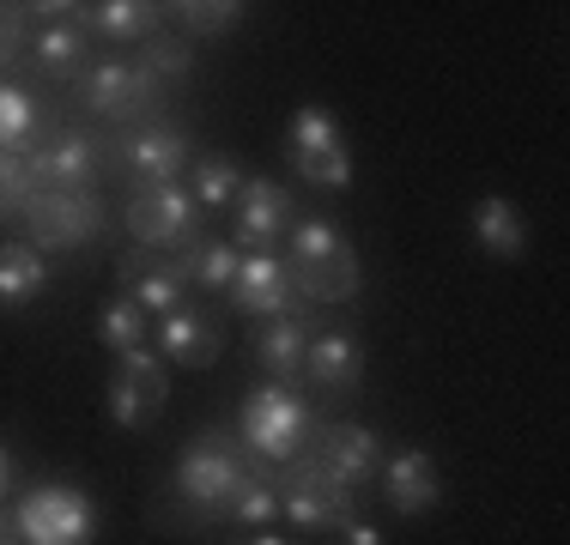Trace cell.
<instances>
[{"mask_svg": "<svg viewBox=\"0 0 570 545\" xmlns=\"http://www.w3.org/2000/svg\"><path fill=\"white\" fill-rule=\"evenodd\" d=\"M56 128L61 121L49 116L31 91L0 79V158H31L37 146H43V133H56Z\"/></svg>", "mask_w": 570, "mask_h": 545, "instance_id": "603a6c76", "label": "cell"}, {"mask_svg": "<svg viewBox=\"0 0 570 545\" xmlns=\"http://www.w3.org/2000/svg\"><path fill=\"white\" fill-rule=\"evenodd\" d=\"M249 479L255 473H249V448H243V436L230 425H207L200 436H188L183 455H176L170 497L213 534L219 522L237 515V497L249 490Z\"/></svg>", "mask_w": 570, "mask_h": 545, "instance_id": "6da1fadb", "label": "cell"}, {"mask_svg": "<svg viewBox=\"0 0 570 545\" xmlns=\"http://www.w3.org/2000/svg\"><path fill=\"white\" fill-rule=\"evenodd\" d=\"M73 98H79L86 116L116 121V128H134V121H146V116H165L170 91L158 86L134 54H91V67L79 73V86H73Z\"/></svg>", "mask_w": 570, "mask_h": 545, "instance_id": "8992f818", "label": "cell"}, {"mask_svg": "<svg viewBox=\"0 0 570 545\" xmlns=\"http://www.w3.org/2000/svg\"><path fill=\"white\" fill-rule=\"evenodd\" d=\"M12 522H19L24 545H86L91 534H98V509H91V497L79 485H67V479L31 485L19 497V509H12Z\"/></svg>", "mask_w": 570, "mask_h": 545, "instance_id": "30bf717a", "label": "cell"}, {"mask_svg": "<svg viewBox=\"0 0 570 545\" xmlns=\"http://www.w3.org/2000/svg\"><path fill=\"white\" fill-rule=\"evenodd\" d=\"M165 400H170V376L158 364V351H121L110 382H104V413H110L116 430H153L165 418Z\"/></svg>", "mask_w": 570, "mask_h": 545, "instance_id": "8fae6325", "label": "cell"}, {"mask_svg": "<svg viewBox=\"0 0 570 545\" xmlns=\"http://www.w3.org/2000/svg\"><path fill=\"white\" fill-rule=\"evenodd\" d=\"M230 545H297V539H279V534H255V539H230Z\"/></svg>", "mask_w": 570, "mask_h": 545, "instance_id": "836d02e7", "label": "cell"}, {"mask_svg": "<svg viewBox=\"0 0 570 545\" xmlns=\"http://www.w3.org/2000/svg\"><path fill=\"white\" fill-rule=\"evenodd\" d=\"M188 164H195V140H188V128L170 116H146V121H134V128H121L104 140V170L128 176L134 188L183 182Z\"/></svg>", "mask_w": 570, "mask_h": 545, "instance_id": "5b68a950", "label": "cell"}, {"mask_svg": "<svg viewBox=\"0 0 570 545\" xmlns=\"http://www.w3.org/2000/svg\"><path fill=\"white\" fill-rule=\"evenodd\" d=\"M37 195V176H31V158H0V225H12V218H24Z\"/></svg>", "mask_w": 570, "mask_h": 545, "instance_id": "4dcf8cb0", "label": "cell"}, {"mask_svg": "<svg viewBox=\"0 0 570 545\" xmlns=\"http://www.w3.org/2000/svg\"><path fill=\"white\" fill-rule=\"evenodd\" d=\"M176 261H183L188 285H200V291H230L243 255H237V242H230V237H200L195 249H183Z\"/></svg>", "mask_w": 570, "mask_h": 545, "instance_id": "83f0119b", "label": "cell"}, {"mask_svg": "<svg viewBox=\"0 0 570 545\" xmlns=\"http://www.w3.org/2000/svg\"><path fill=\"white\" fill-rule=\"evenodd\" d=\"M468 230H473V249L492 255V261H522V249H528V218L515 212V200H504V195L473 200Z\"/></svg>", "mask_w": 570, "mask_h": 545, "instance_id": "7402d4cb", "label": "cell"}, {"mask_svg": "<svg viewBox=\"0 0 570 545\" xmlns=\"http://www.w3.org/2000/svg\"><path fill=\"white\" fill-rule=\"evenodd\" d=\"M98 346L121 358V351H146L153 346V334H146V309L128 304V297H110V304L98 309Z\"/></svg>", "mask_w": 570, "mask_h": 545, "instance_id": "f1b7e54d", "label": "cell"}, {"mask_svg": "<svg viewBox=\"0 0 570 545\" xmlns=\"http://www.w3.org/2000/svg\"><path fill=\"white\" fill-rule=\"evenodd\" d=\"M7 545H12V539H7Z\"/></svg>", "mask_w": 570, "mask_h": 545, "instance_id": "8d00e7d4", "label": "cell"}, {"mask_svg": "<svg viewBox=\"0 0 570 545\" xmlns=\"http://www.w3.org/2000/svg\"><path fill=\"white\" fill-rule=\"evenodd\" d=\"M316 425H322V413L304 388H285V382H255V388H243L237 436L255 460H267V467H292L297 455H309Z\"/></svg>", "mask_w": 570, "mask_h": 545, "instance_id": "3957f363", "label": "cell"}, {"mask_svg": "<svg viewBox=\"0 0 570 545\" xmlns=\"http://www.w3.org/2000/svg\"><path fill=\"white\" fill-rule=\"evenodd\" d=\"M285 272H292V291L297 304L309 309H352L364 291V267H358V249H352V237L341 225H328V218H297L292 237H285Z\"/></svg>", "mask_w": 570, "mask_h": 545, "instance_id": "7a4b0ae2", "label": "cell"}, {"mask_svg": "<svg viewBox=\"0 0 570 545\" xmlns=\"http://www.w3.org/2000/svg\"><path fill=\"white\" fill-rule=\"evenodd\" d=\"M304 388L328 394V400H358L364 388V346L358 334H346V327H322L316 339H309L304 351Z\"/></svg>", "mask_w": 570, "mask_h": 545, "instance_id": "ac0fdd59", "label": "cell"}, {"mask_svg": "<svg viewBox=\"0 0 570 545\" xmlns=\"http://www.w3.org/2000/svg\"><path fill=\"white\" fill-rule=\"evenodd\" d=\"M249 473L279 490V515L297 527V534L334 539L346 522H358V515H364V497H358V490L334 485L309 455H297L292 467H267V460H255V455H249Z\"/></svg>", "mask_w": 570, "mask_h": 545, "instance_id": "277c9868", "label": "cell"}, {"mask_svg": "<svg viewBox=\"0 0 570 545\" xmlns=\"http://www.w3.org/2000/svg\"><path fill=\"white\" fill-rule=\"evenodd\" d=\"M73 24L79 31H98L110 43H146V37L165 31V7L153 0H91V7H73Z\"/></svg>", "mask_w": 570, "mask_h": 545, "instance_id": "44dd1931", "label": "cell"}, {"mask_svg": "<svg viewBox=\"0 0 570 545\" xmlns=\"http://www.w3.org/2000/svg\"><path fill=\"white\" fill-rule=\"evenodd\" d=\"M230 309L249 321H274V316H292L297 309V291H292V272H285L279 255H243L237 261V279H230Z\"/></svg>", "mask_w": 570, "mask_h": 545, "instance_id": "ffe728a7", "label": "cell"}, {"mask_svg": "<svg viewBox=\"0 0 570 545\" xmlns=\"http://www.w3.org/2000/svg\"><path fill=\"white\" fill-rule=\"evenodd\" d=\"M49 285V261L31 242H0V316H24Z\"/></svg>", "mask_w": 570, "mask_h": 545, "instance_id": "d4e9b609", "label": "cell"}, {"mask_svg": "<svg viewBox=\"0 0 570 545\" xmlns=\"http://www.w3.org/2000/svg\"><path fill=\"white\" fill-rule=\"evenodd\" d=\"M334 539H341V545H389V539H383V527H376L371 515H358V522H346Z\"/></svg>", "mask_w": 570, "mask_h": 545, "instance_id": "d6a6232c", "label": "cell"}, {"mask_svg": "<svg viewBox=\"0 0 570 545\" xmlns=\"http://www.w3.org/2000/svg\"><path fill=\"white\" fill-rule=\"evenodd\" d=\"M12 534H19V522H12V509H0V545H7Z\"/></svg>", "mask_w": 570, "mask_h": 545, "instance_id": "e575fe53", "label": "cell"}, {"mask_svg": "<svg viewBox=\"0 0 570 545\" xmlns=\"http://www.w3.org/2000/svg\"><path fill=\"white\" fill-rule=\"evenodd\" d=\"M37 188H98L104 176V140L79 121H61L56 133H43V146L31 152Z\"/></svg>", "mask_w": 570, "mask_h": 545, "instance_id": "5bb4252c", "label": "cell"}, {"mask_svg": "<svg viewBox=\"0 0 570 545\" xmlns=\"http://www.w3.org/2000/svg\"><path fill=\"white\" fill-rule=\"evenodd\" d=\"M134 61L146 67V73L158 79V86H183V79H195V67H200V54H195V43H188V37H146L140 43V54H134Z\"/></svg>", "mask_w": 570, "mask_h": 545, "instance_id": "f546056e", "label": "cell"}, {"mask_svg": "<svg viewBox=\"0 0 570 545\" xmlns=\"http://www.w3.org/2000/svg\"><path fill=\"white\" fill-rule=\"evenodd\" d=\"M165 19H176L188 43H200V37H230L249 19V7L243 0H176V7H165Z\"/></svg>", "mask_w": 570, "mask_h": 545, "instance_id": "4316f807", "label": "cell"}, {"mask_svg": "<svg viewBox=\"0 0 570 545\" xmlns=\"http://www.w3.org/2000/svg\"><path fill=\"white\" fill-rule=\"evenodd\" d=\"M383 455H389V443H383L371 425H358V418H322V425H316V443H309V460H316V467L328 473L334 485L358 490V497L376 485Z\"/></svg>", "mask_w": 570, "mask_h": 545, "instance_id": "4fadbf2b", "label": "cell"}, {"mask_svg": "<svg viewBox=\"0 0 570 545\" xmlns=\"http://www.w3.org/2000/svg\"><path fill=\"white\" fill-rule=\"evenodd\" d=\"M7 485H12V460H7V448H0V497H7Z\"/></svg>", "mask_w": 570, "mask_h": 545, "instance_id": "d590c367", "label": "cell"}, {"mask_svg": "<svg viewBox=\"0 0 570 545\" xmlns=\"http://www.w3.org/2000/svg\"><path fill=\"white\" fill-rule=\"evenodd\" d=\"M376 490H383V503L395 515H406V522L443 509V473H438V460H431L425 448H395V455H383Z\"/></svg>", "mask_w": 570, "mask_h": 545, "instance_id": "d6986e66", "label": "cell"}, {"mask_svg": "<svg viewBox=\"0 0 570 545\" xmlns=\"http://www.w3.org/2000/svg\"><path fill=\"white\" fill-rule=\"evenodd\" d=\"M292 225H297L292 188L274 182V176H243L237 207H230V242H237V255H279Z\"/></svg>", "mask_w": 570, "mask_h": 545, "instance_id": "7c38bea8", "label": "cell"}, {"mask_svg": "<svg viewBox=\"0 0 570 545\" xmlns=\"http://www.w3.org/2000/svg\"><path fill=\"white\" fill-rule=\"evenodd\" d=\"M285 158H292V170L309 188H328V195L352 188V146L341 133V121L328 116V103H304L285 121Z\"/></svg>", "mask_w": 570, "mask_h": 545, "instance_id": "9c48e42d", "label": "cell"}, {"mask_svg": "<svg viewBox=\"0 0 570 545\" xmlns=\"http://www.w3.org/2000/svg\"><path fill=\"white\" fill-rule=\"evenodd\" d=\"M24 43H31V12H24V7H0V67L19 61Z\"/></svg>", "mask_w": 570, "mask_h": 545, "instance_id": "1f68e13d", "label": "cell"}, {"mask_svg": "<svg viewBox=\"0 0 570 545\" xmlns=\"http://www.w3.org/2000/svg\"><path fill=\"white\" fill-rule=\"evenodd\" d=\"M153 351H165L176 370H213L225 351V316L207 304H183L170 316H158Z\"/></svg>", "mask_w": 570, "mask_h": 545, "instance_id": "9a60e30c", "label": "cell"}, {"mask_svg": "<svg viewBox=\"0 0 570 545\" xmlns=\"http://www.w3.org/2000/svg\"><path fill=\"white\" fill-rule=\"evenodd\" d=\"M121 225H128L134 249L146 255H183L207 237V218H200L188 182H158V188H134L128 207H121Z\"/></svg>", "mask_w": 570, "mask_h": 545, "instance_id": "52a82bcc", "label": "cell"}, {"mask_svg": "<svg viewBox=\"0 0 570 545\" xmlns=\"http://www.w3.org/2000/svg\"><path fill=\"white\" fill-rule=\"evenodd\" d=\"M188 195H195V207H200V218H219V212H230L237 207V188H243V170L230 164L225 152H200L195 164H188Z\"/></svg>", "mask_w": 570, "mask_h": 545, "instance_id": "484cf974", "label": "cell"}, {"mask_svg": "<svg viewBox=\"0 0 570 545\" xmlns=\"http://www.w3.org/2000/svg\"><path fill=\"white\" fill-rule=\"evenodd\" d=\"M322 321H328L322 309L297 304L292 316H274V321L255 327V364H262V376L285 382V388H304V351L322 334Z\"/></svg>", "mask_w": 570, "mask_h": 545, "instance_id": "e0dca14e", "label": "cell"}, {"mask_svg": "<svg viewBox=\"0 0 570 545\" xmlns=\"http://www.w3.org/2000/svg\"><path fill=\"white\" fill-rule=\"evenodd\" d=\"M31 67L56 86H79V73L91 67V37L79 31L73 19H56L31 37Z\"/></svg>", "mask_w": 570, "mask_h": 545, "instance_id": "cb8c5ba5", "label": "cell"}, {"mask_svg": "<svg viewBox=\"0 0 570 545\" xmlns=\"http://www.w3.org/2000/svg\"><path fill=\"white\" fill-rule=\"evenodd\" d=\"M116 297L140 304L146 316H170V309L188 304V272H183L176 255L128 249V255H116Z\"/></svg>", "mask_w": 570, "mask_h": 545, "instance_id": "2e32d148", "label": "cell"}, {"mask_svg": "<svg viewBox=\"0 0 570 545\" xmlns=\"http://www.w3.org/2000/svg\"><path fill=\"white\" fill-rule=\"evenodd\" d=\"M24 242L37 255H67V249H91V242L110 230V212H104L98 188H37L31 207H24Z\"/></svg>", "mask_w": 570, "mask_h": 545, "instance_id": "ba28073f", "label": "cell"}]
</instances>
